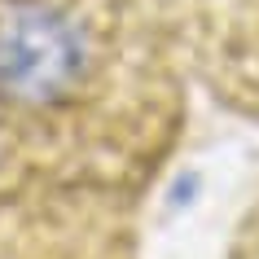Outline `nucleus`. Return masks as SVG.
<instances>
[{
  "mask_svg": "<svg viewBox=\"0 0 259 259\" xmlns=\"http://www.w3.org/2000/svg\"><path fill=\"white\" fill-rule=\"evenodd\" d=\"M233 259H259V206L242 220V233L233 242Z\"/></svg>",
  "mask_w": 259,
  "mask_h": 259,
  "instance_id": "nucleus-2",
  "label": "nucleus"
},
{
  "mask_svg": "<svg viewBox=\"0 0 259 259\" xmlns=\"http://www.w3.org/2000/svg\"><path fill=\"white\" fill-rule=\"evenodd\" d=\"M106 66V44L88 18L66 0H0V114L40 123L62 141L53 123L93 97ZM66 145V141H62ZM110 193L119 189L83 150L66 145Z\"/></svg>",
  "mask_w": 259,
  "mask_h": 259,
  "instance_id": "nucleus-1",
  "label": "nucleus"
}]
</instances>
